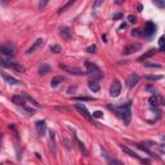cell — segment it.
Instances as JSON below:
<instances>
[{
    "label": "cell",
    "instance_id": "ab89813d",
    "mask_svg": "<svg viewBox=\"0 0 165 165\" xmlns=\"http://www.w3.org/2000/svg\"><path fill=\"white\" fill-rule=\"evenodd\" d=\"M119 18H121V13H116L114 16V19H119Z\"/></svg>",
    "mask_w": 165,
    "mask_h": 165
},
{
    "label": "cell",
    "instance_id": "8fae6325",
    "mask_svg": "<svg viewBox=\"0 0 165 165\" xmlns=\"http://www.w3.org/2000/svg\"><path fill=\"white\" fill-rule=\"evenodd\" d=\"M59 67L71 75H83V70L77 69V67H71V66H66V65H61Z\"/></svg>",
    "mask_w": 165,
    "mask_h": 165
},
{
    "label": "cell",
    "instance_id": "f546056e",
    "mask_svg": "<svg viewBox=\"0 0 165 165\" xmlns=\"http://www.w3.org/2000/svg\"><path fill=\"white\" fill-rule=\"evenodd\" d=\"M92 116L97 117V119H101V117H103V112L102 111H94L93 114H92Z\"/></svg>",
    "mask_w": 165,
    "mask_h": 165
},
{
    "label": "cell",
    "instance_id": "b9f144b4",
    "mask_svg": "<svg viewBox=\"0 0 165 165\" xmlns=\"http://www.w3.org/2000/svg\"><path fill=\"white\" fill-rule=\"evenodd\" d=\"M125 27H127V25H125V23H123V25L120 26V29H125Z\"/></svg>",
    "mask_w": 165,
    "mask_h": 165
},
{
    "label": "cell",
    "instance_id": "4dcf8cb0",
    "mask_svg": "<svg viewBox=\"0 0 165 165\" xmlns=\"http://www.w3.org/2000/svg\"><path fill=\"white\" fill-rule=\"evenodd\" d=\"M97 50V45H89V47L87 48V52H88V53H94V52Z\"/></svg>",
    "mask_w": 165,
    "mask_h": 165
},
{
    "label": "cell",
    "instance_id": "277c9868",
    "mask_svg": "<svg viewBox=\"0 0 165 165\" xmlns=\"http://www.w3.org/2000/svg\"><path fill=\"white\" fill-rule=\"evenodd\" d=\"M141 48H142V45L139 43H132L123 49V54L124 56H130V54H133L134 52H138Z\"/></svg>",
    "mask_w": 165,
    "mask_h": 165
},
{
    "label": "cell",
    "instance_id": "d6986e66",
    "mask_svg": "<svg viewBox=\"0 0 165 165\" xmlns=\"http://www.w3.org/2000/svg\"><path fill=\"white\" fill-rule=\"evenodd\" d=\"M21 96L23 97V100H25V101L30 102V103L32 104V106H35V107H40V104H39V103H37V102H36V101H35V100H34V98H32L31 96H29L27 93H25V92H23V93H22Z\"/></svg>",
    "mask_w": 165,
    "mask_h": 165
},
{
    "label": "cell",
    "instance_id": "2e32d148",
    "mask_svg": "<svg viewBox=\"0 0 165 165\" xmlns=\"http://www.w3.org/2000/svg\"><path fill=\"white\" fill-rule=\"evenodd\" d=\"M2 76H3L4 80L8 83V84H10V85H19V84H21V81H19L18 79L13 77V76H10L8 74H5V72H2Z\"/></svg>",
    "mask_w": 165,
    "mask_h": 165
},
{
    "label": "cell",
    "instance_id": "74e56055",
    "mask_svg": "<svg viewBox=\"0 0 165 165\" xmlns=\"http://www.w3.org/2000/svg\"><path fill=\"white\" fill-rule=\"evenodd\" d=\"M141 30H133V31H132V36H139L141 35V32H139Z\"/></svg>",
    "mask_w": 165,
    "mask_h": 165
},
{
    "label": "cell",
    "instance_id": "ac0fdd59",
    "mask_svg": "<svg viewBox=\"0 0 165 165\" xmlns=\"http://www.w3.org/2000/svg\"><path fill=\"white\" fill-rule=\"evenodd\" d=\"M49 139H50V150L53 151V152H56L57 151V143H56V133L54 132H50L49 133Z\"/></svg>",
    "mask_w": 165,
    "mask_h": 165
},
{
    "label": "cell",
    "instance_id": "e0dca14e",
    "mask_svg": "<svg viewBox=\"0 0 165 165\" xmlns=\"http://www.w3.org/2000/svg\"><path fill=\"white\" fill-rule=\"evenodd\" d=\"M156 49H150L148 52H146V53H144L143 56H141L139 58H138V61L139 62H142V61H146V59H148V58H151L152 56H155V53H156Z\"/></svg>",
    "mask_w": 165,
    "mask_h": 165
},
{
    "label": "cell",
    "instance_id": "ba28073f",
    "mask_svg": "<svg viewBox=\"0 0 165 165\" xmlns=\"http://www.w3.org/2000/svg\"><path fill=\"white\" fill-rule=\"evenodd\" d=\"M148 102H150V104L152 107H159V106H164V104H165V100L161 96H159V94H155L152 97H150Z\"/></svg>",
    "mask_w": 165,
    "mask_h": 165
},
{
    "label": "cell",
    "instance_id": "9c48e42d",
    "mask_svg": "<svg viewBox=\"0 0 165 165\" xmlns=\"http://www.w3.org/2000/svg\"><path fill=\"white\" fill-rule=\"evenodd\" d=\"M0 53L3 56H8V57H13L14 56V47L10 44H3L2 47H0Z\"/></svg>",
    "mask_w": 165,
    "mask_h": 165
},
{
    "label": "cell",
    "instance_id": "5b68a950",
    "mask_svg": "<svg viewBox=\"0 0 165 165\" xmlns=\"http://www.w3.org/2000/svg\"><path fill=\"white\" fill-rule=\"evenodd\" d=\"M120 93H121V84L119 80H114L111 84V88H110V96L116 98L120 96Z\"/></svg>",
    "mask_w": 165,
    "mask_h": 165
},
{
    "label": "cell",
    "instance_id": "60d3db41",
    "mask_svg": "<svg viewBox=\"0 0 165 165\" xmlns=\"http://www.w3.org/2000/svg\"><path fill=\"white\" fill-rule=\"evenodd\" d=\"M101 4H103V0H101V2H96V3H94V5H96V6L101 5Z\"/></svg>",
    "mask_w": 165,
    "mask_h": 165
},
{
    "label": "cell",
    "instance_id": "8d00e7d4",
    "mask_svg": "<svg viewBox=\"0 0 165 165\" xmlns=\"http://www.w3.org/2000/svg\"><path fill=\"white\" fill-rule=\"evenodd\" d=\"M128 21L132 22V23H134V22H137V18L133 14H130V16H128Z\"/></svg>",
    "mask_w": 165,
    "mask_h": 165
},
{
    "label": "cell",
    "instance_id": "484cf974",
    "mask_svg": "<svg viewBox=\"0 0 165 165\" xmlns=\"http://www.w3.org/2000/svg\"><path fill=\"white\" fill-rule=\"evenodd\" d=\"M146 79L150 80V81H157V80H161L163 76L161 75H147Z\"/></svg>",
    "mask_w": 165,
    "mask_h": 165
},
{
    "label": "cell",
    "instance_id": "f1b7e54d",
    "mask_svg": "<svg viewBox=\"0 0 165 165\" xmlns=\"http://www.w3.org/2000/svg\"><path fill=\"white\" fill-rule=\"evenodd\" d=\"M72 4H74V2H69L67 4H65L63 6H61V8H59L58 13H62V12H65V10H66V9H67V8H70V6H71Z\"/></svg>",
    "mask_w": 165,
    "mask_h": 165
},
{
    "label": "cell",
    "instance_id": "f35d334b",
    "mask_svg": "<svg viewBox=\"0 0 165 165\" xmlns=\"http://www.w3.org/2000/svg\"><path fill=\"white\" fill-rule=\"evenodd\" d=\"M47 4H48V2H40V3H39V8H40V9H43L44 6L47 5Z\"/></svg>",
    "mask_w": 165,
    "mask_h": 165
},
{
    "label": "cell",
    "instance_id": "4316f807",
    "mask_svg": "<svg viewBox=\"0 0 165 165\" xmlns=\"http://www.w3.org/2000/svg\"><path fill=\"white\" fill-rule=\"evenodd\" d=\"M150 146H154L156 150H159L160 152H165V144H160V143H154V144H150Z\"/></svg>",
    "mask_w": 165,
    "mask_h": 165
},
{
    "label": "cell",
    "instance_id": "4fadbf2b",
    "mask_svg": "<svg viewBox=\"0 0 165 165\" xmlns=\"http://www.w3.org/2000/svg\"><path fill=\"white\" fill-rule=\"evenodd\" d=\"M35 127H36V130H37V133L39 136H45V132H47V124H45L44 120H39L35 123Z\"/></svg>",
    "mask_w": 165,
    "mask_h": 165
},
{
    "label": "cell",
    "instance_id": "30bf717a",
    "mask_svg": "<svg viewBox=\"0 0 165 165\" xmlns=\"http://www.w3.org/2000/svg\"><path fill=\"white\" fill-rule=\"evenodd\" d=\"M156 32V25L154 22H146V25H144V27H143V34L144 36H152Z\"/></svg>",
    "mask_w": 165,
    "mask_h": 165
},
{
    "label": "cell",
    "instance_id": "7402d4cb",
    "mask_svg": "<svg viewBox=\"0 0 165 165\" xmlns=\"http://www.w3.org/2000/svg\"><path fill=\"white\" fill-rule=\"evenodd\" d=\"M74 138H75V141H76L77 146H79V148H80L81 152H83V154H88V151H87V147H85V144H84V143H83L80 139H79L76 134H74Z\"/></svg>",
    "mask_w": 165,
    "mask_h": 165
},
{
    "label": "cell",
    "instance_id": "6da1fadb",
    "mask_svg": "<svg viewBox=\"0 0 165 165\" xmlns=\"http://www.w3.org/2000/svg\"><path fill=\"white\" fill-rule=\"evenodd\" d=\"M111 110H114L116 114L121 117V120L125 125H129L130 124V120H132V103L130 102H127L125 104H121V106H115V107H112V106H108Z\"/></svg>",
    "mask_w": 165,
    "mask_h": 165
},
{
    "label": "cell",
    "instance_id": "44dd1931",
    "mask_svg": "<svg viewBox=\"0 0 165 165\" xmlns=\"http://www.w3.org/2000/svg\"><path fill=\"white\" fill-rule=\"evenodd\" d=\"M63 81V77L62 76H56V77H53L52 79V81H50V87L52 88H57L59 84H61Z\"/></svg>",
    "mask_w": 165,
    "mask_h": 165
},
{
    "label": "cell",
    "instance_id": "7c38bea8",
    "mask_svg": "<svg viewBox=\"0 0 165 165\" xmlns=\"http://www.w3.org/2000/svg\"><path fill=\"white\" fill-rule=\"evenodd\" d=\"M139 80H141V77L138 76L137 74H130L129 77L127 79V85L129 88H133L134 85H137L138 83H139Z\"/></svg>",
    "mask_w": 165,
    "mask_h": 165
},
{
    "label": "cell",
    "instance_id": "8992f818",
    "mask_svg": "<svg viewBox=\"0 0 165 165\" xmlns=\"http://www.w3.org/2000/svg\"><path fill=\"white\" fill-rule=\"evenodd\" d=\"M75 107H76V110L80 112V114H81L85 119H87L88 121H93V116H92V114L88 111V108L85 107L84 104H81V103H76V104H75Z\"/></svg>",
    "mask_w": 165,
    "mask_h": 165
},
{
    "label": "cell",
    "instance_id": "d590c367",
    "mask_svg": "<svg viewBox=\"0 0 165 165\" xmlns=\"http://www.w3.org/2000/svg\"><path fill=\"white\" fill-rule=\"evenodd\" d=\"M144 90H146V92H152L154 94H156V89H155L154 87H150V85H148V87L144 88Z\"/></svg>",
    "mask_w": 165,
    "mask_h": 165
},
{
    "label": "cell",
    "instance_id": "5bb4252c",
    "mask_svg": "<svg viewBox=\"0 0 165 165\" xmlns=\"http://www.w3.org/2000/svg\"><path fill=\"white\" fill-rule=\"evenodd\" d=\"M43 43H44V40L43 39H37V40H35L34 43H32V45L27 49V52H26V54H32L36 50V49H39L43 45Z\"/></svg>",
    "mask_w": 165,
    "mask_h": 165
},
{
    "label": "cell",
    "instance_id": "9a60e30c",
    "mask_svg": "<svg viewBox=\"0 0 165 165\" xmlns=\"http://www.w3.org/2000/svg\"><path fill=\"white\" fill-rule=\"evenodd\" d=\"M59 35H61L65 40H71L72 39V31L69 29V27H61L59 29Z\"/></svg>",
    "mask_w": 165,
    "mask_h": 165
},
{
    "label": "cell",
    "instance_id": "ffe728a7",
    "mask_svg": "<svg viewBox=\"0 0 165 165\" xmlns=\"http://www.w3.org/2000/svg\"><path fill=\"white\" fill-rule=\"evenodd\" d=\"M10 69L16 70L17 72H19V74H23V72L26 71V69L23 67L22 65H19V63H17V62H13V61H12V65H10Z\"/></svg>",
    "mask_w": 165,
    "mask_h": 165
},
{
    "label": "cell",
    "instance_id": "52a82bcc",
    "mask_svg": "<svg viewBox=\"0 0 165 165\" xmlns=\"http://www.w3.org/2000/svg\"><path fill=\"white\" fill-rule=\"evenodd\" d=\"M119 146H120V148L124 151L125 154H128L130 157H134V159H137V160H139L141 163H143V164H148V160H144V159H142V157L139 156V155H137L134 151H132L130 148H128L127 146H124V144H119Z\"/></svg>",
    "mask_w": 165,
    "mask_h": 165
},
{
    "label": "cell",
    "instance_id": "603a6c76",
    "mask_svg": "<svg viewBox=\"0 0 165 165\" xmlns=\"http://www.w3.org/2000/svg\"><path fill=\"white\" fill-rule=\"evenodd\" d=\"M37 71H39V74L40 75H47L48 72H50V66L49 65H41Z\"/></svg>",
    "mask_w": 165,
    "mask_h": 165
},
{
    "label": "cell",
    "instance_id": "7a4b0ae2",
    "mask_svg": "<svg viewBox=\"0 0 165 165\" xmlns=\"http://www.w3.org/2000/svg\"><path fill=\"white\" fill-rule=\"evenodd\" d=\"M85 67H87V72L90 77H93V80H100L103 77V71L98 67V66L90 61H85Z\"/></svg>",
    "mask_w": 165,
    "mask_h": 165
},
{
    "label": "cell",
    "instance_id": "83f0119b",
    "mask_svg": "<svg viewBox=\"0 0 165 165\" xmlns=\"http://www.w3.org/2000/svg\"><path fill=\"white\" fill-rule=\"evenodd\" d=\"M50 52H53V53H59V52H62V48L59 47V45H50Z\"/></svg>",
    "mask_w": 165,
    "mask_h": 165
},
{
    "label": "cell",
    "instance_id": "836d02e7",
    "mask_svg": "<svg viewBox=\"0 0 165 165\" xmlns=\"http://www.w3.org/2000/svg\"><path fill=\"white\" fill-rule=\"evenodd\" d=\"M108 165H124V163L120 161V160H111L108 163Z\"/></svg>",
    "mask_w": 165,
    "mask_h": 165
},
{
    "label": "cell",
    "instance_id": "d4e9b609",
    "mask_svg": "<svg viewBox=\"0 0 165 165\" xmlns=\"http://www.w3.org/2000/svg\"><path fill=\"white\" fill-rule=\"evenodd\" d=\"M144 67H148V69H160L161 65L160 63H156V62H144Z\"/></svg>",
    "mask_w": 165,
    "mask_h": 165
},
{
    "label": "cell",
    "instance_id": "e575fe53",
    "mask_svg": "<svg viewBox=\"0 0 165 165\" xmlns=\"http://www.w3.org/2000/svg\"><path fill=\"white\" fill-rule=\"evenodd\" d=\"M159 47H160V48L165 47V36H161V37L159 39Z\"/></svg>",
    "mask_w": 165,
    "mask_h": 165
},
{
    "label": "cell",
    "instance_id": "cb8c5ba5",
    "mask_svg": "<svg viewBox=\"0 0 165 165\" xmlns=\"http://www.w3.org/2000/svg\"><path fill=\"white\" fill-rule=\"evenodd\" d=\"M88 87H89V89L90 90H93V92H100V89H101V87H100V84H98L97 81H89L88 83Z\"/></svg>",
    "mask_w": 165,
    "mask_h": 165
},
{
    "label": "cell",
    "instance_id": "1f68e13d",
    "mask_svg": "<svg viewBox=\"0 0 165 165\" xmlns=\"http://www.w3.org/2000/svg\"><path fill=\"white\" fill-rule=\"evenodd\" d=\"M74 100L75 101H93V98H89V97H75Z\"/></svg>",
    "mask_w": 165,
    "mask_h": 165
},
{
    "label": "cell",
    "instance_id": "d6a6232c",
    "mask_svg": "<svg viewBox=\"0 0 165 165\" xmlns=\"http://www.w3.org/2000/svg\"><path fill=\"white\" fill-rule=\"evenodd\" d=\"M154 4L156 6H159V8H165V2H159V0H155Z\"/></svg>",
    "mask_w": 165,
    "mask_h": 165
},
{
    "label": "cell",
    "instance_id": "3957f363",
    "mask_svg": "<svg viewBox=\"0 0 165 165\" xmlns=\"http://www.w3.org/2000/svg\"><path fill=\"white\" fill-rule=\"evenodd\" d=\"M12 102L14 103V104H17V106H21L25 111H27L30 115H34V110H32L31 107H27L26 106V103H25V100H23V97L22 96H13L12 97Z\"/></svg>",
    "mask_w": 165,
    "mask_h": 165
}]
</instances>
